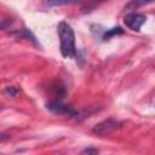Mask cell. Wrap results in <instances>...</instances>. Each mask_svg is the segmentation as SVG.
<instances>
[{
  "label": "cell",
  "mask_w": 155,
  "mask_h": 155,
  "mask_svg": "<svg viewBox=\"0 0 155 155\" xmlns=\"http://www.w3.org/2000/svg\"><path fill=\"white\" fill-rule=\"evenodd\" d=\"M121 126H122L121 121H119L116 119H113V117H109V119L103 120V121L98 122L97 125H94L93 128H92V132L96 133L97 136L103 137V136H107V134L114 132L115 130L120 128Z\"/></svg>",
  "instance_id": "2"
},
{
  "label": "cell",
  "mask_w": 155,
  "mask_h": 155,
  "mask_svg": "<svg viewBox=\"0 0 155 155\" xmlns=\"http://www.w3.org/2000/svg\"><path fill=\"white\" fill-rule=\"evenodd\" d=\"M4 93L7 94L8 97H17L21 93V91H19V88L17 86H7L4 90Z\"/></svg>",
  "instance_id": "11"
},
{
  "label": "cell",
  "mask_w": 155,
  "mask_h": 155,
  "mask_svg": "<svg viewBox=\"0 0 155 155\" xmlns=\"http://www.w3.org/2000/svg\"><path fill=\"white\" fill-rule=\"evenodd\" d=\"M81 0H44L46 6H61V5H73L78 4Z\"/></svg>",
  "instance_id": "8"
},
{
  "label": "cell",
  "mask_w": 155,
  "mask_h": 155,
  "mask_svg": "<svg viewBox=\"0 0 155 155\" xmlns=\"http://www.w3.org/2000/svg\"><path fill=\"white\" fill-rule=\"evenodd\" d=\"M59 42H61V53L64 58H74L76 56L75 47V35L73 28L65 23L61 22L57 27Z\"/></svg>",
  "instance_id": "1"
},
{
  "label": "cell",
  "mask_w": 155,
  "mask_h": 155,
  "mask_svg": "<svg viewBox=\"0 0 155 155\" xmlns=\"http://www.w3.org/2000/svg\"><path fill=\"white\" fill-rule=\"evenodd\" d=\"M104 0H88L85 5H84V7H82V12H90V11H92L96 6H98L101 2H103Z\"/></svg>",
  "instance_id": "10"
},
{
  "label": "cell",
  "mask_w": 155,
  "mask_h": 155,
  "mask_svg": "<svg viewBox=\"0 0 155 155\" xmlns=\"http://www.w3.org/2000/svg\"><path fill=\"white\" fill-rule=\"evenodd\" d=\"M154 0H131L126 6H125V10H128V11H132V10H137L142 6H145V5H149L151 4Z\"/></svg>",
  "instance_id": "7"
},
{
  "label": "cell",
  "mask_w": 155,
  "mask_h": 155,
  "mask_svg": "<svg viewBox=\"0 0 155 155\" xmlns=\"http://www.w3.org/2000/svg\"><path fill=\"white\" fill-rule=\"evenodd\" d=\"M51 91H52L53 101H63V98L67 96V88H65L64 84L59 80L54 81L51 85Z\"/></svg>",
  "instance_id": "5"
},
{
  "label": "cell",
  "mask_w": 155,
  "mask_h": 155,
  "mask_svg": "<svg viewBox=\"0 0 155 155\" xmlns=\"http://www.w3.org/2000/svg\"><path fill=\"white\" fill-rule=\"evenodd\" d=\"M82 153H87V154H97V153H98V149L88 148V149H85V150H82Z\"/></svg>",
  "instance_id": "13"
},
{
  "label": "cell",
  "mask_w": 155,
  "mask_h": 155,
  "mask_svg": "<svg viewBox=\"0 0 155 155\" xmlns=\"http://www.w3.org/2000/svg\"><path fill=\"white\" fill-rule=\"evenodd\" d=\"M8 138H10V136H8V134H6V133H0V143L6 142Z\"/></svg>",
  "instance_id": "14"
},
{
  "label": "cell",
  "mask_w": 155,
  "mask_h": 155,
  "mask_svg": "<svg viewBox=\"0 0 155 155\" xmlns=\"http://www.w3.org/2000/svg\"><path fill=\"white\" fill-rule=\"evenodd\" d=\"M145 21H147V17L137 12H131L126 15L124 18V23L126 24V27H128L132 30H139L140 27L145 23Z\"/></svg>",
  "instance_id": "4"
},
{
  "label": "cell",
  "mask_w": 155,
  "mask_h": 155,
  "mask_svg": "<svg viewBox=\"0 0 155 155\" xmlns=\"http://www.w3.org/2000/svg\"><path fill=\"white\" fill-rule=\"evenodd\" d=\"M122 33H124V30H122L120 27L111 28V29H109V30H107V31L104 33V35H103V40H104V41H105V40H109L111 36L117 35V34H122Z\"/></svg>",
  "instance_id": "9"
},
{
  "label": "cell",
  "mask_w": 155,
  "mask_h": 155,
  "mask_svg": "<svg viewBox=\"0 0 155 155\" xmlns=\"http://www.w3.org/2000/svg\"><path fill=\"white\" fill-rule=\"evenodd\" d=\"M46 109L54 113V114L63 115V116H67V117H75V119H76L78 111H79V110L74 109L71 105L62 103V101H51V102H48L46 104Z\"/></svg>",
  "instance_id": "3"
},
{
  "label": "cell",
  "mask_w": 155,
  "mask_h": 155,
  "mask_svg": "<svg viewBox=\"0 0 155 155\" xmlns=\"http://www.w3.org/2000/svg\"><path fill=\"white\" fill-rule=\"evenodd\" d=\"M12 34H13V35H16L17 38H21V39H27V40L31 41L33 44L39 45V44H38V41H36V39H35V36L33 35V33H31L29 29H27V28H23V29H19V30L12 31Z\"/></svg>",
  "instance_id": "6"
},
{
  "label": "cell",
  "mask_w": 155,
  "mask_h": 155,
  "mask_svg": "<svg viewBox=\"0 0 155 155\" xmlns=\"http://www.w3.org/2000/svg\"><path fill=\"white\" fill-rule=\"evenodd\" d=\"M12 23H13L12 18H2V19H0V30H4L6 28H8Z\"/></svg>",
  "instance_id": "12"
}]
</instances>
